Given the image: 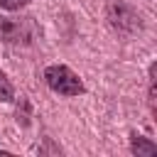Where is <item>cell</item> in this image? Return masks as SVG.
<instances>
[{
	"label": "cell",
	"mask_w": 157,
	"mask_h": 157,
	"mask_svg": "<svg viewBox=\"0 0 157 157\" xmlns=\"http://www.w3.org/2000/svg\"><path fill=\"white\" fill-rule=\"evenodd\" d=\"M44 81H47V86H49L54 93L66 96V98L81 96V93L86 91V86H83V81L78 78V74H74V71H71L69 66H64V64H52V66H47V69H44Z\"/></svg>",
	"instance_id": "1"
},
{
	"label": "cell",
	"mask_w": 157,
	"mask_h": 157,
	"mask_svg": "<svg viewBox=\"0 0 157 157\" xmlns=\"http://www.w3.org/2000/svg\"><path fill=\"white\" fill-rule=\"evenodd\" d=\"M105 20H108V25H110L118 34H123V37H132V34L140 32V27H142L137 10L130 7V5L123 2V0H108V5H105Z\"/></svg>",
	"instance_id": "2"
},
{
	"label": "cell",
	"mask_w": 157,
	"mask_h": 157,
	"mask_svg": "<svg viewBox=\"0 0 157 157\" xmlns=\"http://www.w3.org/2000/svg\"><path fill=\"white\" fill-rule=\"evenodd\" d=\"M34 34V25L29 17L25 20H10L0 17V39L7 44H29Z\"/></svg>",
	"instance_id": "3"
},
{
	"label": "cell",
	"mask_w": 157,
	"mask_h": 157,
	"mask_svg": "<svg viewBox=\"0 0 157 157\" xmlns=\"http://www.w3.org/2000/svg\"><path fill=\"white\" fill-rule=\"evenodd\" d=\"M130 150L137 157H152V155H157V145L152 140H147L145 135H137V132H132V137H130Z\"/></svg>",
	"instance_id": "4"
},
{
	"label": "cell",
	"mask_w": 157,
	"mask_h": 157,
	"mask_svg": "<svg viewBox=\"0 0 157 157\" xmlns=\"http://www.w3.org/2000/svg\"><path fill=\"white\" fill-rule=\"evenodd\" d=\"M12 98H15V88H12L10 78L0 71V101H2V103H10Z\"/></svg>",
	"instance_id": "5"
},
{
	"label": "cell",
	"mask_w": 157,
	"mask_h": 157,
	"mask_svg": "<svg viewBox=\"0 0 157 157\" xmlns=\"http://www.w3.org/2000/svg\"><path fill=\"white\" fill-rule=\"evenodd\" d=\"M29 0H0V7L2 10H20V7H25Z\"/></svg>",
	"instance_id": "6"
}]
</instances>
